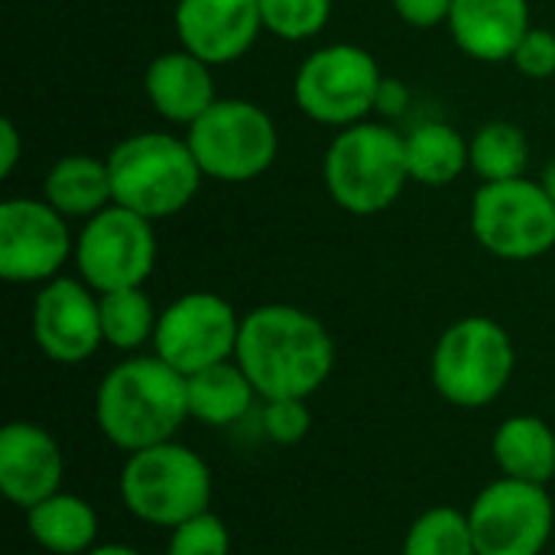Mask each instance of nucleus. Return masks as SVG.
I'll return each mask as SVG.
<instances>
[{"mask_svg": "<svg viewBox=\"0 0 555 555\" xmlns=\"http://www.w3.org/2000/svg\"><path fill=\"white\" fill-rule=\"evenodd\" d=\"M94 423L101 436L133 455L176 439L189 423L185 374L159 354H130L114 364L94 390Z\"/></svg>", "mask_w": 555, "mask_h": 555, "instance_id": "2", "label": "nucleus"}, {"mask_svg": "<svg viewBox=\"0 0 555 555\" xmlns=\"http://www.w3.org/2000/svg\"><path fill=\"white\" fill-rule=\"evenodd\" d=\"M322 182L348 215H384L410 185L403 133L384 120H361L338 130L322 159Z\"/></svg>", "mask_w": 555, "mask_h": 555, "instance_id": "4", "label": "nucleus"}, {"mask_svg": "<svg viewBox=\"0 0 555 555\" xmlns=\"http://www.w3.org/2000/svg\"><path fill=\"white\" fill-rule=\"evenodd\" d=\"M478 555H543L555 530V507L543 485L498 478L468 507Z\"/></svg>", "mask_w": 555, "mask_h": 555, "instance_id": "12", "label": "nucleus"}, {"mask_svg": "<svg viewBox=\"0 0 555 555\" xmlns=\"http://www.w3.org/2000/svg\"><path fill=\"white\" fill-rule=\"evenodd\" d=\"M85 555H143L140 550H133V546H124V543H101V546H94L91 553Z\"/></svg>", "mask_w": 555, "mask_h": 555, "instance_id": "34", "label": "nucleus"}, {"mask_svg": "<svg viewBox=\"0 0 555 555\" xmlns=\"http://www.w3.org/2000/svg\"><path fill=\"white\" fill-rule=\"evenodd\" d=\"M241 319L244 315H237L234 306L218 293H185L159 312L153 354H159L179 374L192 377L237 354Z\"/></svg>", "mask_w": 555, "mask_h": 555, "instance_id": "11", "label": "nucleus"}, {"mask_svg": "<svg viewBox=\"0 0 555 555\" xmlns=\"http://www.w3.org/2000/svg\"><path fill=\"white\" fill-rule=\"evenodd\" d=\"M491 455L501 468V478L546 488L555 478V429L543 416H507L494 429Z\"/></svg>", "mask_w": 555, "mask_h": 555, "instance_id": "19", "label": "nucleus"}, {"mask_svg": "<svg viewBox=\"0 0 555 555\" xmlns=\"http://www.w3.org/2000/svg\"><path fill=\"white\" fill-rule=\"evenodd\" d=\"M472 169L481 182H504L520 179L530 163V143L524 127L514 120H488L481 124L472 140Z\"/></svg>", "mask_w": 555, "mask_h": 555, "instance_id": "25", "label": "nucleus"}, {"mask_svg": "<svg viewBox=\"0 0 555 555\" xmlns=\"http://www.w3.org/2000/svg\"><path fill=\"white\" fill-rule=\"evenodd\" d=\"M143 91L150 107L176 127H192L218 101L211 65L189 49L156 55L143 72Z\"/></svg>", "mask_w": 555, "mask_h": 555, "instance_id": "18", "label": "nucleus"}, {"mask_svg": "<svg viewBox=\"0 0 555 555\" xmlns=\"http://www.w3.org/2000/svg\"><path fill=\"white\" fill-rule=\"evenodd\" d=\"M403 555H478L468 511L449 504L423 511L403 537Z\"/></svg>", "mask_w": 555, "mask_h": 555, "instance_id": "26", "label": "nucleus"}, {"mask_svg": "<svg viewBox=\"0 0 555 555\" xmlns=\"http://www.w3.org/2000/svg\"><path fill=\"white\" fill-rule=\"evenodd\" d=\"M540 182H543V189L550 192V198L555 202V156L546 163V169H543V176H540Z\"/></svg>", "mask_w": 555, "mask_h": 555, "instance_id": "35", "label": "nucleus"}, {"mask_svg": "<svg viewBox=\"0 0 555 555\" xmlns=\"http://www.w3.org/2000/svg\"><path fill=\"white\" fill-rule=\"evenodd\" d=\"M98 299H101L104 345H111L117 351H127V354L140 351L143 345H153L159 312H156V306H153V299L146 296L143 286L98 293Z\"/></svg>", "mask_w": 555, "mask_h": 555, "instance_id": "24", "label": "nucleus"}, {"mask_svg": "<svg viewBox=\"0 0 555 555\" xmlns=\"http://www.w3.org/2000/svg\"><path fill=\"white\" fill-rule=\"evenodd\" d=\"M117 491L130 517L146 527L176 530L179 524L211 511L215 481L208 462L195 449L169 439L127 455Z\"/></svg>", "mask_w": 555, "mask_h": 555, "instance_id": "5", "label": "nucleus"}, {"mask_svg": "<svg viewBox=\"0 0 555 555\" xmlns=\"http://www.w3.org/2000/svg\"><path fill=\"white\" fill-rule=\"evenodd\" d=\"M172 23L182 49L211 68L244 59L263 33L260 0H176Z\"/></svg>", "mask_w": 555, "mask_h": 555, "instance_id": "15", "label": "nucleus"}, {"mask_svg": "<svg viewBox=\"0 0 555 555\" xmlns=\"http://www.w3.org/2000/svg\"><path fill=\"white\" fill-rule=\"evenodd\" d=\"M20 150H23V140H20V130L10 117L0 120V176L10 179L16 163H20Z\"/></svg>", "mask_w": 555, "mask_h": 555, "instance_id": "33", "label": "nucleus"}, {"mask_svg": "<svg viewBox=\"0 0 555 555\" xmlns=\"http://www.w3.org/2000/svg\"><path fill=\"white\" fill-rule=\"evenodd\" d=\"M62 481L65 455L49 429L29 420H13L0 429V491L13 507H36L59 494Z\"/></svg>", "mask_w": 555, "mask_h": 555, "instance_id": "16", "label": "nucleus"}, {"mask_svg": "<svg viewBox=\"0 0 555 555\" xmlns=\"http://www.w3.org/2000/svg\"><path fill=\"white\" fill-rule=\"evenodd\" d=\"M75 257L68 218L46 198H3L0 202V276L7 283L33 286L49 283Z\"/></svg>", "mask_w": 555, "mask_h": 555, "instance_id": "13", "label": "nucleus"}, {"mask_svg": "<svg viewBox=\"0 0 555 555\" xmlns=\"http://www.w3.org/2000/svg\"><path fill=\"white\" fill-rule=\"evenodd\" d=\"M520 75L533 78V81H543V78H553L555 75V33L546 26H530V33L520 39L514 59Z\"/></svg>", "mask_w": 555, "mask_h": 555, "instance_id": "30", "label": "nucleus"}, {"mask_svg": "<svg viewBox=\"0 0 555 555\" xmlns=\"http://www.w3.org/2000/svg\"><path fill=\"white\" fill-rule=\"evenodd\" d=\"M234 361L260 400H309L335 371V338L312 312L267 302L241 319Z\"/></svg>", "mask_w": 555, "mask_h": 555, "instance_id": "1", "label": "nucleus"}, {"mask_svg": "<svg viewBox=\"0 0 555 555\" xmlns=\"http://www.w3.org/2000/svg\"><path fill=\"white\" fill-rule=\"evenodd\" d=\"M231 546L228 524L215 511H205L169 530L166 555H231Z\"/></svg>", "mask_w": 555, "mask_h": 555, "instance_id": "28", "label": "nucleus"}, {"mask_svg": "<svg viewBox=\"0 0 555 555\" xmlns=\"http://www.w3.org/2000/svg\"><path fill=\"white\" fill-rule=\"evenodd\" d=\"M406 140V166H410V182L426 185V189H446L472 169V146L465 133L446 120H423Z\"/></svg>", "mask_w": 555, "mask_h": 555, "instance_id": "23", "label": "nucleus"}, {"mask_svg": "<svg viewBox=\"0 0 555 555\" xmlns=\"http://www.w3.org/2000/svg\"><path fill=\"white\" fill-rule=\"evenodd\" d=\"M413 104V91L403 78H390L384 75L380 78V88H377V101H374V114H380L384 120H397L410 111Z\"/></svg>", "mask_w": 555, "mask_h": 555, "instance_id": "32", "label": "nucleus"}, {"mask_svg": "<svg viewBox=\"0 0 555 555\" xmlns=\"http://www.w3.org/2000/svg\"><path fill=\"white\" fill-rule=\"evenodd\" d=\"M185 390H189V420L215 429L237 426L244 416H250L254 403L260 400L257 387L250 384V377L234 358L185 377Z\"/></svg>", "mask_w": 555, "mask_h": 555, "instance_id": "21", "label": "nucleus"}, {"mask_svg": "<svg viewBox=\"0 0 555 555\" xmlns=\"http://www.w3.org/2000/svg\"><path fill=\"white\" fill-rule=\"evenodd\" d=\"M517 371V348L511 332L488 315H465L452 322L429 358L436 393L459 410L491 406Z\"/></svg>", "mask_w": 555, "mask_h": 555, "instance_id": "6", "label": "nucleus"}, {"mask_svg": "<svg viewBox=\"0 0 555 555\" xmlns=\"http://www.w3.org/2000/svg\"><path fill=\"white\" fill-rule=\"evenodd\" d=\"M26 530L39 550L52 555H85L98 546V511L78 494H52L26 511Z\"/></svg>", "mask_w": 555, "mask_h": 555, "instance_id": "22", "label": "nucleus"}, {"mask_svg": "<svg viewBox=\"0 0 555 555\" xmlns=\"http://www.w3.org/2000/svg\"><path fill=\"white\" fill-rule=\"evenodd\" d=\"M156 254L153 221L120 205H107L88 218L75 237L78 276L94 293L143 286L156 270Z\"/></svg>", "mask_w": 555, "mask_h": 555, "instance_id": "10", "label": "nucleus"}, {"mask_svg": "<svg viewBox=\"0 0 555 555\" xmlns=\"http://www.w3.org/2000/svg\"><path fill=\"white\" fill-rule=\"evenodd\" d=\"M104 159L114 205L143 215L153 224L185 211L205 179L189 140L166 130L130 133Z\"/></svg>", "mask_w": 555, "mask_h": 555, "instance_id": "3", "label": "nucleus"}, {"mask_svg": "<svg viewBox=\"0 0 555 555\" xmlns=\"http://www.w3.org/2000/svg\"><path fill=\"white\" fill-rule=\"evenodd\" d=\"M33 341L55 364H85L104 345L101 299L81 276H55L33 299Z\"/></svg>", "mask_w": 555, "mask_h": 555, "instance_id": "14", "label": "nucleus"}, {"mask_svg": "<svg viewBox=\"0 0 555 555\" xmlns=\"http://www.w3.org/2000/svg\"><path fill=\"white\" fill-rule=\"evenodd\" d=\"M380 78L384 72L364 46L332 42L302 59L293 98L309 120L345 130L374 114Z\"/></svg>", "mask_w": 555, "mask_h": 555, "instance_id": "8", "label": "nucleus"}, {"mask_svg": "<svg viewBox=\"0 0 555 555\" xmlns=\"http://www.w3.org/2000/svg\"><path fill=\"white\" fill-rule=\"evenodd\" d=\"M312 429L309 400H263L260 433L273 446H299Z\"/></svg>", "mask_w": 555, "mask_h": 555, "instance_id": "29", "label": "nucleus"}, {"mask_svg": "<svg viewBox=\"0 0 555 555\" xmlns=\"http://www.w3.org/2000/svg\"><path fill=\"white\" fill-rule=\"evenodd\" d=\"M185 140L205 172L215 182H254L280 153V130L273 117L247 98H218L192 127Z\"/></svg>", "mask_w": 555, "mask_h": 555, "instance_id": "7", "label": "nucleus"}, {"mask_svg": "<svg viewBox=\"0 0 555 555\" xmlns=\"http://www.w3.org/2000/svg\"><path fill=\"white\" fill-rule=\"evenodd\" d=\"M449 33L475 62H511L530 33V0H452Z\"/></svg>", "mask_w": 555, "mask_h": 555, "instance_id": "17", "label": "nucleus"}, {"mask_svg": "<svg viewBox=\"0 0 555 555\" xmlns=\"http://www.w3.org/2000/svg\"><path fill=\"white\" fill-rule=\"evenodd\" d=\"M263 29L286 42L319 36L332 20V0H260Z\"/></svg>", "mask_w": 555, "mask_h": 555, "instance_id": "27", "label": "nucleus"}, {"mask_svg": "<svg viewBox=\"0 0 555 555\" xmlns=\"http://www.w3.org/2000/svg\"><path fill=\"white\" fill-rule=\"evenodd\" d=\"M393 13L416 29H433L439 23H449L452 0H390Z\"/></svg>", "mask_w": 555, "mask_h": 555, "instance_id": "31", "label": "nucleus"}, {"mask_svg": "<svg viewBox=\"0 0 555 555\" xmlns=\"http://www.w3.org/2000/svg\"><path fill=\"white\" fill-rule=\"evenodd\" d=\"M42 198L68 221H88L107 205H114L107 159L88 153H68L52 163L42 179Z\"/></svg>", "mask_w": 555, "mask_h": 555, "instance_id": "20", "label": "nucleus"}, {"mask_svg": "<svg viewBox=\"0 0 555 555\" xmlns=\"http://www.w3.org/2000/svg\"><path fill=\"white\" fill-rule=\"evenodd\" d=\"M472 234L498 260H537L555 247V202L527 176L481 182L472 198Z\"/></svg>", "mask_w": 555, "mask_h": 555, "instance_id": "9", "label": "nucleus"}]
</instances>
